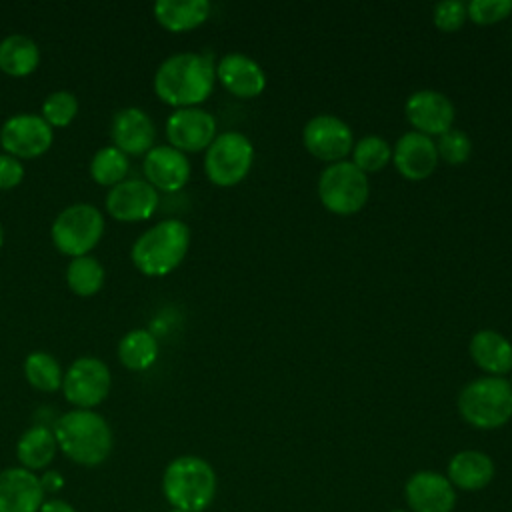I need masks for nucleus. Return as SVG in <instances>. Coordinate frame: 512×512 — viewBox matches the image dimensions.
Segmentation results:
<instances>
[{
	"label": "nucleus",
	"mask_w": 512,
	"mask_h": 512,
	"mask_svg": "<svg viewBox=\"0 0 512 512\" xmlns=\"http://www.w3.org/2000/svg\"><path fill=\"white\" fill-rule=\"evenodd\" d=\"M214 82L216 68L206 54L178 52L158 66L154 92L170 106L192 108L210 96Z\"/></svg>",
	"instance_id": "f257e3e1"
},
{
	"label": "nucleus",
	"mask_w": 512,
	"mask_h": 512,
	"mask_svg": "<svg viewBox=\"0 0 512 512\" xmlns=\"http://www.w3.org/2000/svg\"><path fill=\"white\" fill-rule=\"evenodd\" d=\"M54 436L58 450L80 466H100L114 448L110 424L94 410L74 408L56 420Z\"/></svg>",
	"instance_id": "f03ea898"
},
{
	"label": "nucleus",
	"mask_w": 512,
	"mask_h": 512,
	"mask_svg": "<svg viewBox=\"0 0 512 512\" xmlns=\"http://www.w3.org/2000/svg\"><path fill=\"white\" fill-rule=\"evenodd\" d=\"M218 478L212 464L184 454L168 462L162 474V492L168 504L184 512H204L216 498Z\"/></svg>",
	"instance_id": "7ed1b4c3"
},
{
	"label": "nucleus",
	"mask_w": 512,
	"mask_h": 512,
	"mask_svg": "<svg viewBox=\"0 0 512 512\" xmlns=\"http://www.w3.org/2000/svg\"><path fill=\"white\" fill-rule=\"evenodd\" d=\"M190 228L176 218L162 220L144 230L132 244V264L144 276H166L186 256Z\"/></svg>",
	"instance_id": "20e7f679"
},
{
	"label": "nucleus",
	"mask_w": 512,
	"mask_h": 512,
	"mask_svg": "<svg viewBox=\"0 0 512 512\" xmlns=\"http://www.w3.org/2000/svg\"><path fill=\"white\" fill-rule=\"evenodd\" d=\"M460 416L480 430H494L512 418V388L502 376H482L458 394Z\"/></svg>",
	"instance_id": "39448f33"
},
{
	"label": "nucleus",
	"mask_w": 512,
	"mask_h": 512,
	"mask_svg": "<svg viewBox=\"0 0 512 512\" xmlns=\"http://www.w3.org/2000/svg\"><path fill=\"white\" fill-rule=\"evenodd\" d=\"M368 194V178L352 160L328 164L318 178L320 202L326 210L340 216H348L364 208Z\"/></svg>",
	"instance_id": "423d86ee"
},
{
	"label": "nucleus",
	"mask_w": 512,
	"mask_h": 512,
	"mask_svg": "<svg viewBox=\"0 0 512 512\" xmlns=\"http://www.w3.org/2000/svg\"><path fill=\"white\" fill-rule=\"evenodd\" d=\"M104 218L92 204L78 202L64 208L52 222L50 236L54 246L72 258L86 256L102 238Z\"/></svg>",
	"instance_id": "0eeeda50"
},
{
	"label": "nucleus",
	"mask_w": 512,
	"mask_h": 512,
	"mask_svg": "<svg viewBox=\"0 0 512 512\" xmlns=\"http://www.w3.org/2000/svg\"><path fill=\"white\" fill-rule=\"evenodd\" d=\"M254 162V146L248 136L236 130L218 134L206 148L204 170L216 186H234L244 180Z\"/></svg>",
	"instance_id": "6e6552de"
},
{
	"label": "nucleus",
	"mask_w": 512,
	"mask_h": 512,
	"mask_svg": "<svg viewBox=\"0 0 512 512\" xmlns=\"http://www.w3.org/2000/svg\"><path fill=\"white\" fill-rule=\"evenodd\" d=\"M112 386L110 368L92 356H82L70 364L62 378L64 398L82 410H92L106 400Z\"/></svg>",
	"instance_id": "1a4fd4ad"
},
{
	"label": "nucleus",
	"mask_w": 512,
	"mask_h": 512,
	"mask_svg": "<svg viewBox=\"0 0 512 512\" xmlns=\"http://www.w3.org/2000/svg\"><path fill=\"white\" fill-rule=\"evenodd\" d=\"M306 150L324 162H340L354 146L350 126L332 114L312 116L302 130Z\"/></svg>",
	"instance_id": "9d476101"
},
{
	"label": "nucleus",
	"mask_w": 512,
	"mask_h": 512,
	"mask_svg": "<svg viewBox=\"0 0 512 512\" xmlns=\"http://www.w3.org/2000/svg\"><path fill=\"white\" fill-rule=\"evenodd\" d=\"M52 126L38 114L10 116L0 128V144L14 158L42 156L52 144Z\"/></svg>",
	"instance_id": "9b49d317"
},
{
	"label": "nucleus",
	"mask_w": 512,
	"mask_h": 512,
	"mask_svg": "<svg viewBox=\"0 0 512 512\" xmlns=\"http://www.w3.org/2000/svg\"><path fill=\"white\" fill-rule=\"evenodd\" d=\"M170 146L180 152H200L216 138V118L202 108H178L166 120Z\"/></svg>",
	"instance_id": "f8f14e48"
},
{
	"label": "nucleus",
	"mask_w": 512,
	"mask_h": 512,
	"mask_svg": "<svg viewBox=\"0 0 512 512\" xmlns=\"http://www.w3.org/2000/svg\"><path fill=\"white\" fill-rule=\"evenodd\" d=\"M158 190L140 178H128L106 194V210L120 222L148 220L158 208Z\"/></svg>",
	"instance_id": "ddd939ff"
},
{
	"label": "nucleus",
	"mask_w": 512,
	"mask_h": 512,
	"mask_svg": "<svg viewBox=\"0 0 512 512\" xmlns=\"http://www.w3.org/2000/svg\"><path fill=\"white\" fill-rule=\"evenodd\" d=\"M408 122L426 136H440L452 128L456 108L452 100L438 90H416L408 96L404 106Z\"/></svg>",
	"instance_id": "4468645a"
},
{
	"label": "nucleus",
	"mask_w": 512,
	"mask_h": 512,
	"mask_svg": "<svg viewBox=\"0 0 512 512\" xmlns=\"http://www.w3.org/2000/svg\"><path fill=\"white\" fill-rule=\"evenodd\" d=\"M404 498L412 512H452L456 488L440 472L418 470L406 480Z\"/></svg>",
	"instance_id": "2eb2a0df"
},
{
	"label": "nucleus",
	"mask_w": 512,
	"mask_h": 512,
	"mask_svg": "<svg viewBox=\"0 0 512 512\" xmlns=\"http://www.w3.org/2000/svg\"><path fill=\"white\" fill-rule=\"evenodd\" d=\"M46 500L40 476L12 466L0 472V512H38Z\"/></svg>",
	"instance_id": "dca6fc26"
},
{
	"label": "nucleus",
	"mask_w": 512,
	"mask_h": 512,
	"mask_svg": "<svg viewBox=\"0 0 512 512\" xmlns=\"http://www.w3.org/2000/svg\"><path fill=\"white\" fill-rule=\"evenodd\" d=\"M392 162L396 170L408 180L428 178L438 164L436 142L416 130L402 134L392 150Z\"/></svg>",
	"instance_id": "f3484780"
},
{
	"label": "nucleus",
	"mask_w": 512,
	"mask_h": 512,
	"mask_svg": "<svg viewBox=\"0 0 512 512\" xmlns=\"http://www.w3.org/2000/svg\"><path fill=\"white\" fill-rule=\"evenodd\" d=\"M142 168L146 182L164 192H176L184 188L190 178V162L186 154L170 144L150 148L144 156Z\"/></svg>",
	"instance_id": "a211bd4d"
},
{
	"label": "nucleus",
	"mask_w": 512,
	"mask_h": 512,
	"mask_svg": "<svg viewBox=\"0 0 512 512\" xmlns=\"http://www.w3.org/2000/svg\"><path fill=\"white\" fill-rule=\"evenodd\" d=\"M110 136L114 140V146L126 156H138L154 148L156 126L142 108L126 106L114 114L110 124Z\"/></svg>",
	"instance_id": "6ab92c4d"
},
{
	"label": "nucleus",
	"mask_w": 512,
	"mask_h": 512,
	"mask_svg": "<svg viewBox=\"0 0 512 512\" xmlns=\"http://www.w3.org/2000/svg\"><path fill=\"white\" fill-rule=\"evenodd\" d=\"M220 84L238 98H254L266 88V72L262 66L240 52H230L220 58L216 66Z\"/></svg>",
	"instance_id": "aec40b11"
},
{
	"label": "nucleus",
	"mask_w": 512,
	"mask_h": 512,
	"mask_svg": "<svg viewBox=\"0 0 512 512\" xmlns=\"http://www.w3.org/2000/svg\"><path fill=\"white\" fill-rule=\"evenodd\" d=\"M494 472L496 468L488 454L480 450H462L450 458L446 478L454 488L476 492L492 482Z\"/></svg>",
	"instance_id": "412c9836"
},
{
	"label": "nucleus",
	"mask_w": 512,
	"mask_h": 512,
	"mask_svg": "<svg viewBox=\"0 0 512 512\" xmlns=\"http://www.w3.org/2000/svg\"><path fill=\"white\" fill-rule=\"evenodd\" d=\"M470 356L490 376L512 370V344L496 330H478L470 340Z\"/></svg>",
	"instance_id": "4be33fe9"
},
{
	"label": "nucleus",
	"mask_w": 512,
	"mask_h": 512,
	"mask_svg": "<svg viewBox=\"0 0 512 512\" xmlns=\"http://www.w3.org/2000/svg\"><path fill=\"white\" fill-rule=\"evenodd\" d=\"M154 18L170 32H186L202 22L210 14L208 0H158L154 4Z\"/></svg>",
	"instance_id": "5701e85b"
},
{
	"label": "nucleus",
	"mask_w": 512,
	"mask_h": 512,
	"mask_svg": "<svg viewBox=\"0 0 512 512\" xmlns=\"http://www.w3.org/2000/svg\"><path fill=\"white\" fill-rule=\"evenodd\" d=\"M58 450L56 436L50 428L36 424L22 432V436L16 442V456L22 468L36 472L48 468V464L54 460Z\"/></svg>",
	"instance_id": "b1692460"
},
{
	"label": "nucleus",
	"mask_w": 512,
	"mask_h": 512,
	"mask_svg": "<svg viewBox=\"0 0 512 512\" xmlns=\"http://www.w3.org/2000/svg\"><path fill=\"white\" fill-rule=\"evenodd\" d=\"M40 62L38 44L26 34H8L0 40V70L8 76H28Z\"/></svg>",
	"instance_id": "393cba45"
},
{
	"label": "nucleus",
	"mask_w": 512,
	"mask_h": 512,
	"mask_svg": "<svg viewBox=\"0 0 512 512\" xmlns=\"http://www.w3.org/2000/svg\"><path fill=\"white\" fill-rule=\"evenodd\" d=\"M120 362L134 372L150 368L158 358V340L150 330L136 328L126 332L118 342Z\"/></svg>",
	"instance_id": "a878e982"
},
{
	"label": "nucleus",
	"mask_w": 512,
	"mask_h": 512,
	"mask_svg": "<svg viewBox=\"0 0 512 512\" xmlns=\"http://www.w3.org/2000/svg\"><path fill=\"white\" fill-rule=\"evenodd\" d=\"M66 282H68V288L74 294H78V296H92L104 284V268L90 254L72 258L68 268H66Z\"/></svg>",
	"instance_id": "bb28decb"
},
{
	"label": "nucleus",
	"mask_w": 512,
	"mask_h": 512,
	"mask_svg": "<svg viewBox=\"0 0 512 512\" xmlns=\"http://www.w3.org/2000/svg\"><path fill=\"white\" fill-rule=\"evenodd\" d=\"M130 162L128 156L116 146L100 148L90 160V176L102 186H116L126 180Z\"/></svg>",
	"instance_id": "cd10ccee"
},
{
	"label": "nucleus",
	"mask_w": 512,
	"mask_h": 512,
	"mask_svg": "<svg viewBox=\"0 0 512 512\" xmlns=\"http://www.w3.org/2000/svg\"><path fill=\"white\" fill-rule=\"evenodd\" d=\"M24 374L28 384L42 392H54L62 388V368L54 356L48 352H32L24 360Z\"/></svg>",
	"instance_id": "c85d7f7f"
},
{
	"label": "nucleus",
	"mask_w": 512,
	"mask_h": 512,
	"mask_svg": "<svg viewBox=\"0 0 512 512\" xmlns=\"http://www.w3.org/2000/svg\"><path fill=\"white\" fill-rule=\"evenodd\" d=\"M392 160V146L388 140L376 134H368L354 142L352 146V162L366 174L384 168Z\"/></svg>",
	"instance_id": "c756f323"
},
{
	"label": "nucleus",
	"mask_w": 512,
	"mask_h": 512,
	"mask_svg": "<svg viewBox=\"0 0 512 512\" xmlns=\"http://www.w3.org/2000/svg\"><path fill=\"white\" fill-rule=\"evenodd\" d=\"M78 112V98L68 90H56L46 96L42 102V118L52 128H64L68 126Z\"/></svg>",
	"instance_id": "7c9ffc66"
},
{
	"label": "nucleus",
	"mask_w": 512,
	"mask_h": 512,
	"mask_svg": "<svg viewBox=\"0 0 512 512\" xmlns=\"http://www.w3.org/2000/svg\"><path fill=\"white\" fill-rule=\"evenodd\" d=\"M436 150H438V158H442L444 162L462 164L472 154V140L464 130H458L452 126L450 130L438 136Z\"/></svg>",
	"instance_id": "2f4dec72"
},
{
	"label": "nucleus",
	"mask_w": 512,
	"mask_h": 512,
	"mask_svg": "<svg viewBox=\"0 0 512 512\" xmlns=\"http://www.w3.org/2000/svg\"><path fill=\"white\" fill-rule=\"evenodd\" d=\"M468 18L476 24H494L510 16L512 0H472L466 4Z\"/></svg>",
	"instance_id": "473e14b6"
},
{
	"label": "nucleus",
	"mask_w": 512,
	"mask_h": 512,
	"mask_svg": "<svg viewBox=\"0 0 512 512\" xmlns=\"http://www.w3.org/2000/svg\"><path fill=\"white\" fill-rule=\"evenodd\" d=\"M432 18L438 30L442 32H454L458 30L464 20L468 18V10H466V2L460 0H446V2H438L434 4L432 10Z\"/></svg>",
	"instance_id": "72a5a7b5"
},
{
	"label": "nucleus",
	"mask_w": 512,
	"mask_h": 512,
	"mask_svg": "<svg viewBox=\"0 0 512 512\" xmlns=\"http://www.w3.org/2000/svg\"><path fill=\"white\" fill-rule=\"evenodd\" d=\"M24 178V166L10 154H0V190L16 188Z\"/></svg>",
	"instance_id": "f704fd0d"
},
{
	"label": "nucleus",
	"mask_w": 512,
	"mask_h": 512,
	"mask_svg": "<svg viewBox=\"0 0 512 512\" xmlns=\"http://www.w3.org/2000/svg\"><path fill=\"white\" fill-rule=\"evenodd\" d=\"M40 484H42L44 492L56 494V492L62 490V486H64V476H62L58 470H46V472L40 476Z\"/></svg>",
	"instance_id": "c9c22d12"
},
{
	"label": "nucleus",
	"mask_w": 512,
	"mask_h": 512,
	"mask_svg": "<svg viewBox=\"0 0 512 512\" xmlns=\"http://www.w3.org/2000/svg\"><path fill=\"white\" fill-rule=\"evenodd\" d=\"M38 512H78L70 502L60 500V498H52V500H44L42 508Z\"/></svg>",
	"instance_id": "e433bc0d"
},
{
	"label": "nucleus",
	"mask_w": 512,
	"mask_h": 512,
	"mask_svg": "<svg viewBox=\"0 0 512 512\" xmlns=\"http://www.w3.org/2000/svg\"><path fill=\"white\" fill-rule=\"evenodd\" d=\"M4 244V230H2V224H0V246Z\"/></svg>",
	"instance_id": "4c0bfd02"
},
{
	"label": "nucleus",
	"mask_w": 512,
	"mask_h": 512,
	"mask_svg": "<svg viewBox=\"0 0 512 512\" xmlns=\"http://www.w3.org/2000/svg\"><path fill=\"white\" fill-rule=\"evenodd\" d=\"M170 512H184V510H176V508H172V510H170Z\"/></svg>",
	"instance_id": "58836bf2"
},
{
	"label": "nucleus",
	"mask_w": 512,
	"mask_h": 512,
	"mask_svg": "<svg viewBox=\"0 0 512 512\" xmlns=\"http://www.w3.org/2000/svg\"><path fill=\"white\" fill-rule=\"evenodd\" d=\"M392 512H406V510H392Z\"/></svg>",
	"instance_id": "ea45409f"
},
{
	"label": "nucleus",
	"mask_w": 512,
	"mask_h": 512,
	"mask_svg": "<svg viewBox=\"0 0 512 512\" xmlns=\"http://www.w3.org/2000/svg\"><path fill=\"white\" fill-rule=\"evenodd\" d=\"M510 388H512V380H510Z\"/></svg>",
	"instance_id": "a19ab883"
}]
</instances>
